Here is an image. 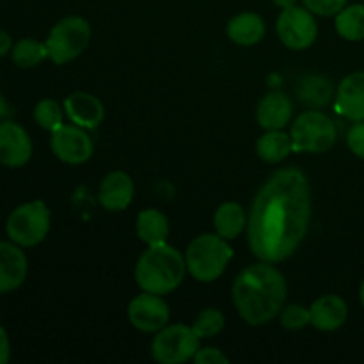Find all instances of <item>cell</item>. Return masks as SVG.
<instances>
[{
    "label": "cell",
    "mask_w": 364,
    "mask_h": 364,
    "mask_svg": "<svg viewBox=\"0 0 364 364\" xmlns=\"http://www.w3.org/2000/svg\"><path fill=\"white\" fill-rule=\"evenodd\" d=\"M311 223V187L297 167H283L259 187L247 215V244L262 262L281 263L306 238Z\"/></svg>",
    "instance_id": "6da1fadb"
},
{
    "label": "cell",
    "mask_w": 364,
    "mask_h": 364,
    "mask_svg": "<svg viewBox=\"0 0 364 364\" xmlns=\"http://www.w3.org/2000/svg\"><path fill=\"white\" fill-rule=\"evenodd\" d=\"M287 279L276 263L262 262L245 267L235 279L231 297L247 326L262 327L279 316L287 302Z\"/></svg>",
    "instance_id": "7a4b0ae2"
},
{
    "label": "cell",
    "mask_w": 364,
    "mask_h": 364,
    "mask_svg": "<svg viewBox=\"0 0 364 364\" xmlns=\"http://www.w3.org/2000/svg\"><path fill=\"white\" fill-rule=\"evenodd\" d=\"M185 256L167 242L148 245L135 265V283L142 291L167 295L176 290L185 279Z\"/></svg>",
    "instance_id": "3957f363"
},
{
    "label": "cell",
    "mask_w": 364,
    "mask_h": 364,
    "mask_svg": "<svg viewBox=\"0 0 364 364\" xmlns=\"http://www.w3.org/2000/svg\"><path fill=\"white\" fill-rule=\"evenodd\" d=\"M233 259V249L217 233H203L185 251L187 272L199 283H213L224 274Z\"/></svg>",
    "instance_id": "277c9868"
},
{
    "label": "cell",
    "mask_w": 364,
    "mask_h": 364,
    "mask_svg": "<svg viewBox=\"0 0 364 364\" xmlns=\"http://www.w3.org/2000/svg\"><path fill=\"white\" fill-rule=\"evenodd\" d=\"M52 213L45 201H27L16 206L6 220V235L20 247H36L48 237Z\"/></svg>",
    "instance_id": "5b68a950"
},
{
    "label": "cell",
    "mask_w": 364,
    "mask_h": 364,
    "mask_svg": "<svg viewBox=\"0 0 364 364\" xmlns=\"http://www.w3.org/2000/svg\"><path fill=\"white\" fill-rule=\"evenodd\" d=\"M295 153H326L336 144V123L326 112L316 109L304 110L295 117L290 128Z\"/></svg>",
    "instance_id": "8992f818"
},
{
    "label": "cell",
    "mask_w": 364,
    "mask_h": 364,
    "mask_svg": "<svg viewBox=\"0 0 364 364\" xmlns=\"http://www.w3.org/2000/svg\"><path fill=\"white\" fill-rule=\"evenodd\" d=\"M91 41V25L85 18L71 14L57 21L45 39L48 59L57 66L71 63L84 53Z\"/></svg>",
    "instance_id": "52a82bcc"
},
{
    "label": "cell",
    "mask_w": 364,
    "mask_h": 364,
    "mask_svg": "<svg viewBox=\"0 0 364 364\" xmlns=\"http://www.w3.org/2000/svg\"><path fill=\"white\" fill-rule=\"evenodd\" d=\"M201 343V338L194 333L192 326L167 323L155 333L151 341V358L160 364H181L194 359Z\"/></svg>",
    "instance_id": "ba28073f"
},
{
    "label": "cell",
    "mask_w": 364,
    "mask_h": 364,
    "mask_svg": "<svg viewBox=\"0 0 364 364\" xmlns=\"http://www.w3.org/2000/svg\"><path fill=\"white\" fill-rule=\"evenodd\" d=\"M276 31L281 43L290 50H306L318 38V23L315 14L304 6H291L281 9L276 21Z\"/></svg>",
    "instance_id": "9c48e42d"
},
{
    "label": "cell",
    "mask_w": 364,
    "mask_h": 364,
    "mask_svg": "<svg viewBox=\"0 0 364 364\" xmlns=\"http://www.w3.org/2000/svg\"><path fill=\"white\" fill-rule=\"evenodd\" d=\"M50 149L60 162L80 166L92 156L95 144L85 128L77 124H63L50 134Z\"/></svg>",
    "instance_id": "30bf717a"
},
{
    "label": "cell",
    "mask_w": 364,
    "mask_h": 364,
    "mask_svg": "<svg viewBox=\"0 0 364 364\" xmlns=\"http://www.w3.org/2000/svg\"><path fill=\"white\" fill-rule=\"evenodd\" d=\"M128 320L141 333H159L169 323L171 309L162 295L142 291L128 304Z\"/></svg>",
    "instance_id": "8fae6325"
},
{
    "label": "cell",
    "mask_w": 364,
    "mask_h": 364,
    "mask_svg": "<svg viewBox=\"0 0 364 364\" xmlns=\"http://www.w3.org/2000/svg\"><path fill=\"white\" fill-rule=\"evenodd\" d=\"M32 159V141L21 124L0 121V164L11 169L27 166Z\"/></svg>",
    "instance_id": "7c38bea8"
},
{
    "label": "cell",
    "mask_w": 364,
    "mask_h": 364,
    "mask_svg": "<svg viewBox=\"0 0 364 364\" xmlns=\"http://www.w3.org/2000/svg\"><path fill=\"white\" fill-rule=\"evenodd\" d=\"M28 259L23 247L11 240L0 242V295L11 294L25 283Z\"/></svg>",
    "instance_id": "4fadbf2b"
},
{
    "label": "cell",
    "mask_w": 364,
    "mask_h": 364,
    "mask_svg": "<svg viewBox=\"0 0 364 364\" xmlns=\"http://www.w3.org/2000/svg\"><path fill=\"white\" fill-rule=\"evenodd\" d=\"M66 117L77 127L85 128V130H95L102 124L105 117V107L91 92L77 91L71 92L63 103Z\"/></svg>",
    "instance_id": "5bb4252c"
},
{
    "label": "cell",
    "mask_w": 364,
    "mask_h": 364,
    "mask_svg": "<svg viewBox=\"0 0 364 364\" xmlns=\"http://www.w3.org/2000/svg\"><path fill=\"white\" fill-rule=\"evenodd\" d=\"M134 180L124 171H112L102 180L98 188V201L107 212H123L134 199Z\"/></svg>",
    "instance_id": "9a60e30c"
},
{
    "label": "cell",
    "mask_w": 364,
    "mask_h": 364,
    "mask_svg": "<svg viewBox=\"0 0 364 364\" xmlns=\"http://www.w3.org/2000/svg\"><path fill=\"white\" fill-rule=\"evenodd\" d=\"M334 107L348 121H364V71H354L340 82Z\"/></svg>",
    "instance_id": "2e32d148"
},
{
    "label": "cell",
    "mask_w": 364,
    "mask_h": 364,
    "mask_svg": "<svg viewBox=\"0 0 364 364\" xmlns=\"http://www.w3.org/2000/svg\"><path fill=\"white\" fill-rule=\"evenodd\" d=\"M294 116V103L287 95L272 91L259 100L256 107V121L263 130H283Z\"/></svg>",
    "instance_id": "e0dca14e"
},
{
    "label": "cell",
    "mask_w": 364,
    "mask_h": 364,
    "mask_svg": "<svg viewBox=\"0 0 364 364\" xmlns=\"http://www.w3.org/2000/svg\"><path fill=\"white\" fill-rule=\"evenodd\" d=\"M311 311V326L322 333L338 331L348 316V306L340 295L326 294L316 299L309 308Z\"/></svg>",
    "instance_id": "ac0fdd59"
},
{
    "label": "cell",
    "mask_w": 364,
    "mask_h": 364,
    "mask_svg": "<svg viewBox=\"0 0 364 364\" xmlns=\"http://www.w3.org/2000/svg\"><path fill=\"white\" fill-rule=\"evenodd\" d=\"M267 25L265 20L258 13H238L228 21L226 34L235 45L240 46H252L265 38Z\"/></svg>",
    "instance_id": "d6986e66"
},
{
    "label": "cell",
    "mask_w": 364,
    "mask_h": 364,
    "mask_svg": "<svg viewBox=\"0 0 364 364\" xmlns=\"http://www.w3.org/2000/svg\"><path fill=\"white\" fill-rule=\"evenodd\" d=\"M213 228H215V233L226 238L228 242L235 240L247 228V215L242 205L235 201L223 203L213 215Z\"/></svg>",
    "instance_id": "ffe728a7"
},
{
    "label": "cell",
    "mask_w": 364,
    "mask_h": 364,
    "mask_svg": "<svg viewBox=\"0 0 364 364\" xmlns=\"http://www.w3.org/2000/svg\"><path fill=\"white\" fill-rule=\"evenodd\" d=\"M135 230L139 240L144 242L146 245H159L169 237V220L160 210L146 208L137 215Z\"/></svg>",
    "instance_id": "44dd1931"
},
{
    "label": "cell",
    "mask_w": 364,
    "mask_h": 364,
    "mask_svg": "<svg viewBox=\"0 0 364 364\" xmlns=\"http://www.w3.org/2000/svg\"><path fill=\"white\" fill-rule=\"evenodd\" d=\"M294 151L290 134L284 130H265L256 142V153L267 164H279Z\"/></svg>",
    "instance_id": "7402d4cb"
},
{
    "label": "cell",
    "mask_w": 364,
    "mask_h": 364,
    "mask_svg": "<svg viewBox=\"0 0 364 364\" xmlns=\"http://www.w3.org/2000/svg\"><path fill=\"white\" fill-rule=\"evenodd\" d=\"M334 28L347 41H363L364 39V2L345 6L334 16Z\"/></svg>",
    "instance_id": "603a6c76"
},
{
    "label": "cell",
    "mask_w": 364,
    "mask_h": 364,
    "mask_svg": "<svg viewBox=\"0 0 364 364\" xmlns=\"http://www.w3.org/2000/svg\"><path fill=\"white\" fill-rule=\"evenodd\" d=\"M13 63L21 70H31L41 64L43 60L48 59V50H46L45 41H38L34 38H23L16 41L11 50Z\"/></svg>",
    "instance_id": "cb8c5ba5"
},
{
    "label": "cell",
    "mask_w": 364,
    "mask_h": 364,
    "mask_svg": "<svg viewBox=\"0 0 364 364\" xmlns=\"http://www.w3.org/2000/svg\"><path fill=\"white\" fill-rule=\"evenodd\" d=\"M299 96L306 105L318 109V107L326 105L331 98H333V85L326 77L320 75H309V77L302 78L301 87H299Z\"/></svg>",
    "instance_id": "d4e9b609"
},
{
    "label": "cell",
    "mask_w": 364,
    "mask_h": 364,
    "mask_svg": "<svg viewBox=\"0 0 364 364\" xmlns=\"http://www.w3.org/2000/svg\"><path fill=\"white\" fill-rule=\"evenodd\" d=\"M224 326H226V318H224V313L220 309L205 308L198 313L194 323H192V329L201 340H210V338L219 336Z\"/></svg>",
    "instance_id": "484cf974"
},
{
    "label": "cell",
    "mask_w": 364,
    "mask_h": 364,
    "mask_svg": "<svg viewBox=\"0 0 364 364\" xmlns=\"http://www.w3.org/2000/svg\"><path fill=\"white\" fill-rule=\"evenodd\" d=\"M64 107H60L55 100L45 98L38 102L34 107V121L38 123L39 128L50 132L57 130L59 127L64 124Z\"/></svg>",
    "instance_id": "4316f807"
},
{
    "label": "cell",
    "mask_w": 364,
    "mask_h": 364,
    "mask_svg": "<svg viewBox=\"0 0 364 364\" xmlns=\"http://www.w3.org/2000/svg\"><path fill=\"white\" fill-rule=\"evenodd\" d=\"M281 326L288 331H301L311 323V311L302 304H288L279 313Z\"/></svg>",
    "instance_id": "83f0119b"
},
{
    "label": "cell",
    "mask_w": 364,
    "mask_h": 364,
    "mask_svg": "<svg viewBox=\"0 0 364 364\" xmlns=\"http://www.w3.org/2000/svg\"><path fill=\"white\" fill-rule=\"evenodd\" d=\"M347 4L348 0H302V6L315 16H336Z\"/></svg>",
    "instance_id": "f1b7e54d"
},
{
    "label": "cell",
    "mask_w": 364,
    "mask_h": 364,
    "mask_svg": "<svg viewBox=\"0 0 364 364\" xmlns=\"http://www.w3.org/2000/svg\"><path fill=\"white\" fill-rule=\"evenodd\" d=\"M347 144L348 149L355 156L364 160V121H355L347 132Z\"/></svg>",
    "instance_id": "f546056e"
},
{
    "label": "cell",
    "mask_w": 364,
    "mask_h": 364,
    "mask_svg": "<svg viewBox=\"0 0 364 364\" xmlns=\"http://www.w3.org/2000/svg\"><path fill=\"white\" fill-rule=\"evenodd\" d=\"M194 363L196 364H228L230 359L228 355L224 354L223 350L215 347H206V348H199L198 354L194 355Z\"/></svg>",
    "instance_id": "4dcf8cb0"
},
{
    "label": "cell",
    "mask_w": 364,
    "mask_h": 364,
    "mask_svg": "<svg viewBox=\"0 0 364 364\" xmlns=\"http://www.w3.org/2000/svg\"><path fill=\"white\" fill-rule=\"evenodd\" d=\"M11 358V341L6 327L0 323V364H6Z\"/></svg>",
    "instance_id": "1f68e13d"
},
{
    "label": "cell",
    "mask_w": 364,
    "mask_h": 364,
    "mask_svg": "<svg viewBox=\"0 0 364 364\" xmlns=\"http://www.w3.org/2000/svg\"><path fill=\"white\" fill-rule=\"evenodd\" d=\"M13 38L9 36V32H6L4 28H0V57L7 55L13 50Z\"/></svg>",
    "instance_id": "d6a6232c"
},
{
    "label": "cell",
    "mask_w": 364,
    "mask_h": 364,
    "mask_svg": "<svg viewBox=\"0 0 364 364\" xmlns=\"http://www.w3.org/2000/svg\"><path fill=\"white\" fill-rule=\"evenodd\" d=\"M7 112H9V105H7V100L4 98V95L0 92V121L6 119Z\"/></svg>",
    "instance_id": "836d02e7"
},
{
    "label": "cell",
    "mask_w": 364,
    "mask_h": 364,
    "mask_svg": "<svg viewBox=\"0 0 364 364\" xmlns=\"http://www.w3.org/2000/svg\"><path fill=\"white\" fill-rule=\"evenodd\" d=\"M274 4H276L279 9H287V7H291V6H297V0H272Z\"/></svg>",
    "instance_id": "e575fe53"
},
{
    "label": "cell",
    "mask_w": 364,
    "mask_h": 364,
    "mask_svg": "<svg viewBox=\"0 0 364 364\" xmlns=\"http://www.w3.org/2000/svg\"><path fill=\"white\" fill-rule=\"evenodd\" d=\"M359 301H361V304H363V308H364V281H363L361 288H359Z\"/></svg>",
    "instance_id": "d590c367"
},
{
    "label": "cell",
    "mask_w": 364,
    "mask_h": 364,
    "mask_svg": "<svg viewBox=\"0 0 364 364\" xmlns=\"http://www.w3.org/2000/svg\"><path fill=\"white\" fill-rule=\"evenodd\" d=\"M0 166H2V164H0Z\"/></svg>",
    "instance_id": "8d00e7d4"
},
{
    "label": "cell",
    "mask_w": 364,
    "mask_h": 364,
    "mask_svg": "<svg viewBox=\"0 0 364 364\" xmlns=\"http://www.w3.org/2000/svg\"><path fill=\"white\" fill-rule=\"evenodd\" d=\"M363 2H364V0H363Z\"/></svg>",
    "instance_id": "74e56055"
}]
</instances>
